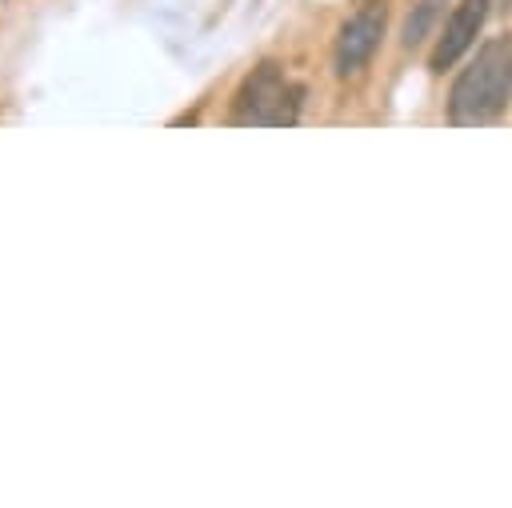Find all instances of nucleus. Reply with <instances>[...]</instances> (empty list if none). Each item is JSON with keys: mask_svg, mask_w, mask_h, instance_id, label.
<instances>
[{"mask_svg": "<svg viewBox=\"0 0 512 508\" xmlns=\"http://www.w3.org/2000/svg\"><path fill=\"white\" fill-rule=\"evenodd\" d=\"M512 96V36H492L476 48L468 68L448 88V120L452 124H484Z\"/></svg>", "mask_w": 512, "mask_h": 508, "instance_id": "1", "label": "nucleus"}, {"mask_svg": "<svg viewBox=\"0 0 512 508\" xmlns=\"http://www.w3.org/2000/svg\"><path fill=\"white\" fill-rule=\"evenodd\" d=\"M300 104H304V88L288 80V72L272 60L256 64L232 92V112L228 120L232 124H264V128H284V124H296L300 116Z\"/></svg>", "mask_w": 512, "mask_h": 508, "instance_id": "2", "label": "nucleus"}, {"mask_svg": "<svg viewBox=\"0 0 512 508\" xmlns=\"http://www.w3.org/2000/svg\"><path fill=\"white\" fill-rule=\"evenodd\" d=\"M384 20H388L384 0H364V4H360L356 12H348V20L336 28V40H332V72H336L340 80L364 72V64H368L372 52L380 48Z\"/></svg>", "mask_w": 512, "mask_h": 508, "instance_id": "3", "label": "nucleus"}, {"mask_svg": "<svg viewBox=\"0 0 512 508\" xmlns=\"http://www.w3.org/2000/svg\"><path fill=\"white\" fill-rule=\"evenodd\" d=\"M484 16H488V0H460V4L452 8V16L444 20V28L436 32L428 68H432V72L452 68V64L476 44V32L484 28Z\"/></svg>", "mask_w": 512, "mask_h": 508, "instance_id": "4", "label": "nucleus"}, {"mask_svg": "<svg viewBox=\"0 0 512 508\" xmlns=\"http://www.w3.org/2000/svg\"><path fill=\"white\" fill-rule=\"evenodd\" d=\"M444 4H448V0H420V4H412L408 20H404V28H400V44H404V48H420V44L432 36V28H436Z\"/></svg>", "mask_w": 512, "mask_h": 508, "instance_id": "5", "label": "nucleus"}]
</instances>
